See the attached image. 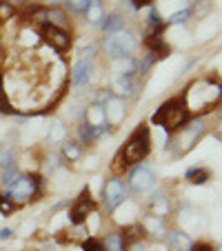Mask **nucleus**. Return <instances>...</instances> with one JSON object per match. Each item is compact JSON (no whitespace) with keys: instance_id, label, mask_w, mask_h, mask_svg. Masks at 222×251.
<instances>
[{"instance_id":"obj_35","label":"nucleus","mask_w":222,"mask_h":251,"mask_svg":"<svg viewBox=\"0 0 222 251\" xmlns=\"http://www.w3.org/2000/svg\"><path fill=\"white\" fill-rule=\"evenodd\" d=\"M11 236H14V231H11L9 227H2V229H0V240H9Z\"/></svg>"},{"instance_id":"obj_19","label":"nucleus","mask_w":222,"mask_h":251,"mask_svg":"<svg viewBox=\"0 0 222 251\" xmlns=\"http://www.w3.org/2000/svg\"><path fill=\"white\" fill-rule=\"evenodd\" d=\"M85 123L94 125V127H100V125H107V109L102 104H94L89 109H85Z\"/></svg>"},{"instance_id":"obj_28","label":"nucleus","mask_w":222,"mask_h":251,"mask_svg":"<svg viewBox=\"0 0 222 251\" xmlns=\"http://www.w3.org/2000/svg\"><path fill=\"white\" fill-rule=\"evenodd\" d=\"M16 209H18V204H14L9 198H5V196L0 194V213H2V216H11Z\"/></svg>"},{"instance_id":"obj_23","label":"nucleus","mask_w":222,"mask_h":251,"mask_svg":"<svg viewBox=\"0 0 222 251\" xmlns=\"http://www.w3.org/2000/svg\"><path fill=\"white\" fill-rule=\"evenodd\" d=\"M62 158H65L67 162H76L82 158V145L80 142H71L67 140L65 145H62Z\"/></svg>"},{"instance_id":"obj_20","label":"nucleus","mask_w":222,"mask_h":251,"mask_svg":"<svg viewBox=\"0 0 222 251\" xmlns=\"http://www.w3.org/2000/svg\"><path fill=\"white\" fill-rule=\"evenodd\" d=\"M85 16H87V23L89 25H100L104 18V5L102 0H89V5L85 9Z\"/></svg>"},{"instance_id":"obj_10","label":"nucleus","mask_w":222,"mask_h":251,"mask_svg":"<svg viewBox=\"0 0 222 251\" xmlns=\"http://www.w3.org/2000/svg\"><path fill=\"white\" fill-rule=\"evenodd\" d=\"M91 76H94V62H91V58H80L76 65L71 67V82L76 87L89 85Z\"/></svg>"},{"instance_id":"obj_38","label":"nucleus","mask_w":222,"mask_h":251,"mask_svg":"<svg viewBox=\"0 0 222 251\" xmlns=\"http://www.w3.org/2000/svg\"><path fill=\"white\" fill-rule=\"evenodd\" d=\"M5 91V80H2V69H0V94Z\"/></svg>"},{"instance_id":"obj_21","label":"nucleus","mask_w":222,"mask_h":251,"mask_svg":"<svg viewBox=\"0 0 222 251\" xmlns=\"http://www.w3.org/2000/svg\"><path fill=\"white\" fill-rule=\"evenodd\" d=\"M102 247L107 251H124L127 249V242H124L123 231H111L107 233V238L102 240Z\"/></svg>"},{"instance_id":"obj_13","label":"nucleus","mask_w":222,"mask_h":251,"mask_svg":"<svg viewBox=\"0 0 222 251\" xmlns=\"http://www.w3.org/2000/svg\"><path fill=\"white\" fill-rule=\"evenodd\" d=\"M165 236H167V242L171 245V249H175V251H191V249H194V240H191L187 233L178 231V229L167 231Z\"/></svg>"},{"instance_id":"obj_1","label":"nucleus","mask_w":222,"mask_h":251,"mask_svg":"<svg viewBox=\"0 0 222 251\" xmlns=\"http://www.w3.org/2000/svg\"><path fill=\"white\" fill-rule=\"evenodd\" d=\"M5 198H9L14 204H27L29 200L38 198L43 194V187H45V180L43 176H33V174H16L9 182H5Z\"/></svg>"},{"instance_id":"obj_27","label":"nucleus","mask_w":222,"mask_h":251,"mask_svg":"<svg viewBox=\"0 0 222 251\" xmlns=\"http://www.w3.org/2000/svg\"><path fill=\"white\" fill-rule=\"evenodd\" d=\"M67 9L71 11V14H80V11L87 9V5H89V0H65Z\"/></svg>"},{"instance_id":"obj_31","label":"nucleus","mask_w":222,"mask_h":251,"mask_svg":"<svg viewBox=\"0 0 222 251\" xmlns=\"http://www.w3.org/2000/svg\"><path fill=\"white\" fill-rule=\"evenodd\" d=\"M209 9H211V2H209V0H194V11L198 16H204ZM194 11H191V14H194Z\"/></svg>"},{"instance_id":"obj_29","label":"nucleus","mask_w":222,"mask_h":251,"mask_svg":"<svg viewBox=\"0 0 222 251\" xmlns=\"http://www.w3.org/2000/svg\"><path fill=\"white\" fill-rule=\"evenodd\" d=\"M0 114H5V116H16V109L11 107V102H9V98H7L5 91L0 94Z\"/></svg>"},{"instance_id":"obj_8","label":"nucleus","mask_w":222,"mask_h":251,"mask_svg":"<svg viewBox=\"0 0 222 251\" xmlns=\"http://www.w3.org/2000/svg\"><path fill=\"white\" fill-rule=\"evenodd\" d=\"M94 209H96L94 198H91L89 189H85L76 198V202L71 204V209H69V223L74 225V227H82V225H85V220L89 218V213L94 211Z\"/></svg>"},{"instance_id":"obj_22","label":"nucleus","mask_w":222,"mask_h":251,"mask_svg":"<svg viewBox=\"0 0 222 251\" xmlns=\"http://www.w3.org/2000/svg\"><path fill=\"white\" fill-rule=\"evenodd\" d=\"M184 178H187L191 185H204V182L211 178V171L204 169V167H191V169L184 174Z\"/></svg>"},{"instance_id":"obj_25","label":"nucleus","mask_w":222,"mask_h":251,"mask_svg":"<svg viewBox=\"0 0 222 251\" xmlns=\"http://www.w3.org/2000/svg\"><path fill=\"white\" fill-rule=\"evenodd\" d=\"M16 14H18L16 5H11L9 0H0V23H7V20H11Z\"/></svg>"},{"instance_id":"obj_30","label":"nucleus","mask_w":222,"mask_h":251,"mask_svg":"<svg viewBox=\"0 0 222 251\" xmlns=\"http://www.w3.org/2000/svg\"><path fill=\"white\" fill-rule=\"evenodd\" d=\"M82 249L85 251H107L102 247V240H98V238H87V240L82 242Z\"/></svg>"},{"instance_id":"obj_11","label":"nucleus","mask_w":222,"mask_h":251,"mask_svg":"<svg viewBox=\"0 0 222 251\" xmlns=\"http://www.w3.org/2000/svg\"><path fill=\"white\" fill-rule=\"evenodd\" d=\"M107 133H111V125H100V127H94V125L89 123H82L80 127H78V138H80V145H91V142L100 140L102 136H107Z\"/></svg>"},{"instance_id":"obj_14","label":"nucleus","mask_w":222,"mask_h":251,"mask_svg":"<svg viewBox=\"0 0 222 251\" xmlns=\"http://www.w3.org/2000/svg\"><path fill=\"white\" fill-rule=\"evenodd\" d=\"M47 23L51 27H58V29H69L71 27V20H69V14H67L62 7H47Z\"/></svg>"},{"instance_id":"obj_36","label":"nucleus","mask_w":222,"mask_h":251,"mask_svg":"<svg viewBox=\"0 0 222 251\" xmlns=\"http://www.w3.org/2000/svg\"><path fill=\"white\" fill-rule=\"evenodd\" d=\"M60 2H65V0H40L38 5H49V7H60Z\"/></svg>"},{"instance_id":"obj_3","label":"nucleus","mask_w":222,"mask_h":251,"mask_svg":"<svg viewBox=\"0 0 222 251\" xmlns=\"http://www.w3.org/2000/svg\"><path fill=\"white\" fill-rule=\"evenodd\" d=\"M151 151V131L147 125H140L136 131L129 136V140L124 142V147L120 149V158L124 160V165H138L140 160H145Z\"/></svg>"},{"instance_id":"obj_32","label":"nucleus","mask_w":222,"mask_h":251,"mask_svg":"<svg viewBox=\"0 0 222 251\" xmlns=\"http://www.w3.org/2000/svg\"><path fill=\"white\" fill-rule=\"evenodd\" d=\"M114 98V94H111V91L109 89H100L98 94H96V102L98 104H102V102H109V100Z\"/></svg>"},{"instance_id":"obj_18","label":"nucleus","mask_w":222,"mask_h":251,"mask_svg":"<svg viewBox=\"0 0 222 251\" xmlns=\"http://www.w3.org/2000/svg\"><path fill=\"white\" fill-rule=\"evenodd\" d=\"M149 207H151V216H167L169 213V209H171V204H169V198H167V194L165 191H158V194H153L151 196V200H149Z\"/></svg>"},{"instance_id":"obj_33","label":"nucleus","mask_w":222,"mask_h":251,"mask_svg":"<svg viewBox=\"0 0 222 251\" xmlns=\"http://www.w3.org/2000/svg\"><path fill=\"white\" fill-rule=\"evenodd\" d=\"M116 165H114V171H116V176H120V174H124V171H127V165H124V160L123 158H120V153L118 156H116Z\"/></svg>"},{"instance_id":"obj_17","label":"nucleus","mask_w":222,"mask_h":251,"mask_svg":"<svg viewBox=\"0 0 222 251\" xmlns=\"http://www.w3.org/2000/svg\"><path fill=\"white\" fill-rule=\"evenodd\" d=\"M100 27H102V31L107 33H118L124 29V16L118 14V11H114V14H107L102 18V23H100Z\"/></svg>"},{"instance_id":"obj_24","label":"nucleus","mask_w":222,"mask_h":251,"mask_svg":"<svg viewBox=\"0 0 222 251\" xmlns=\"http://www.w3.org/2000/svg\"><path fill=\"white\" fill-rule=\"evenodd\" d=\"M16 167V151L7 145H0V174Z\"/></svg>"},{"instance_id":"obj_39","label":"nucleus","mask_w":222,"mask_h":251,"mask_svg":"<svg viewBox=\"0 0 222 251\" xmlns=\"http://www.w3.org/2000/svg\"><path fill=\"white\" fill-rule=\"evenodd\" d=\"M9 2H11V5H14V2H20V0H9Z\"/></svg>"},{"instance_id":"obj_4","label":"nucleus","mask_w":222,"mask_h":251,"mask_svg":"<svg viewBox=\"0 0 222 251\" xmlns=\"http://www.w3.org/2000/svg\"><path fill=\"white\" fill-rule=\"evenodd\" d=\"M204 133V120L202 118H196L184 123L178 131L173 133V140H171V151H173L175 158H182L184 153L194 149V145L198 142V138Z\"/></svg>"},{"instance_id":"obj_37","label":"nucleus","mask_w":222,"mask_h":251,"mask_svg":"<svg viewBox=\"0 0 222 251\" xmlns=\"http://www.w3.org/2000/svg\"><path fill=\"white\" fill-rule=\"evenodd\" d=\"M191 251H213L211 247H207V245H200V247H196V249H191Z\"/></svg>"},{"instance_id":"obj_26","label":"nucleus","mask_w":222,"mask_h":251,"mask_svg":"<svg viewBox=\"0 0 222 251\" xmlns=\"http://www.w3.org/2000/svg\"><path fill=\"white\" fill-rule=\"evenodd\" d=\"M189 18H191V9H182V11H175V14H171L167 23H169V25H184Z\"/></svg>"},{"instance_id":"obj_15","label":"nucleus","mask_w":222,"mask_h":251,"mask_svg":"<svg viewBox=\"0 0 222 251\" xmlns=\"http://www.w3.org/2000/svg\"><path fill=\"white\" fill-rule=\"evenodd\" d=\"M25 20L31 25H36V27H43V25H47V7L38 5V2H33V5H29L27 9H25Z\"/></svg>"},{"instance_id":"obj_12","label":"nucleus","mask_w":222,"mask_h":251,"mask_svg":"<svg viewBox=\"0 0 222 251\" xmlns=\"http://www.w3.org/2000/svg\"><path fill=\"white\" fill-rule=\"evenodd\" d=\"M109 91L114 96H118V98H131V96H136V82L129 76H116Z\"/></svg>"},{"instance_id":"obj_6","label":"nucleus","mask_w":222,"mask_h":251,"mask_svg":"<svg viewBox=\"0 0 222 251\" xmlns=\"http://www.w3.org/2000/svg\"><path fill=\"white\" fill-rule=\"evenodd\" d=\"M129 196V189L124 185V180L120 176H114V178H109L102 187V207L107 211H116L120 204L127 200Z\"/></svg>"},{"instance_id":"obj_7","label":"nucleus","mask_w":222,"mask_h":251,"mask_svg":"<svg viewBox=\"0 0 222 251\" xmlns=\"http://www.w3.org/2000/svg\"><path fill=\"white\" fill-rule=\"evenodd\" d=\"M129 185L127 189L136 191V194H147V191H151L153 187H156L158 178L156 174H153L151 167H147V165H136L131 171H129Z\"/></svg>"},{"instance_id":"obj_9","label":"nucleus","mask_w":222,"mask_h":251,"mask_svg":"<svg viewBox=\"0 0 222 251\" xmlns=\"http://www.w3.org/2000/svg\"><path fill=\"white\" fill-rule=\"evenodd\" d=\"M40 33H43L45 43H47L51 49L60 51V53H65L67 49L71 47V43H74V38H71L69 31H65V29H58V27H51L49 23L40 27Z\"/></svg>"},{"instance_id":"obj_5","label":"nucleus","mask_w":222,"mask_h":251,"mask_svg":"<svg viewBox=\"0 0 222 251\" xmlns=\"http://www.w3.org/2000/svg\"><path fill=\"white\" fill-rule=\"evenodd\" d=\"M102 49L109 58L120 60V58H131V53L138 49V38L131 31L123 29L118 33H109L107 38L102 40Z\"/></svg>"},{"instance_id":"obj_16","label":"nucleus","mask_w":222,"mask_h":251,"mask_svg":"<svg viewBox=\"0 0 222 251\" xmlns=\"http://www.w3.org/2000/svg\"><path fill=\"white\" fill-rule=\"evenodd\" d=\"M140 227L145 229V233H149V236H156V238H162L165 236V220L160 218V216H145L140 223Z\"/></svg>"},{"instance_id":"obj_34","label":"nucleus","mask_w":222,"mask_h":251,"mask_svg":"<svg viewBox=\"0 0 222 251\" xmlns=\"http://www.w3.org/2000/svg\"><path fill=\"white\" fill-rule=\"evenodd\" d=\"M131 2L133 9H145V7H151L153 5V0H129Z\"/></svg>"},{"instance_id":"obj_2","label":"nucleus","mask_w":222,"mask_h":251,"mask_svg":"<svg viewBox=\"0 0 222 251\" xmlns=\"http://www.w3.org/2000/svg\"><path fill=\"white\" fill-rule=\"evenodd\" d=\"M189 120H191V116H189V104H187L184 96H180V98L167 100V102L162 104L160 109L153 114L151 123H153V125H160V127H165V131L169 133V136H173V133L178 131V129L182 127L184 123H189Z\"/></svg>"}]
</instances>
